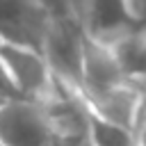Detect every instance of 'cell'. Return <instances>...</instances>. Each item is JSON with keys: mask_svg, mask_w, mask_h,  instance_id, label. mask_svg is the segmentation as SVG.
Listing matches in <instances>:
<instances>
[{"mask_svg": "<svg viewBox=\"0 0 146 146\" xmlns=\"http://www.w3.org/2000/svg\"><path fill=\"white\" fill-rule=\"evenodd\" d=\"M0 100H2V103H9V100H25V98H21V94H18V89H16V84H14L11 75H9V71H7V66L2 64V59H0Z\"/></svg>", "mask_w": 146, "mask_h": 146, "instance_id": "9", "label": "cell"}, {"mask_svg": "<svg viewBox=\"0 0 146 146\" xmlns=\"http://www.w3.org/2000/svg\"><path fill=\"white\" fill-rule=\"evenodd\" d=\"M80 146H94V144H91V141H89V139H84V141H82V144H80Z\"/></svg>", "mask_w": 146, "mask_h": 146, "instance_id": "12", "label": "cell"}, {"mask_svg": "<svg viewBox=\"0 0 146 146\" xmlns=\"http://www.w3.org/2000/svg\"><path fill=\"white\" fill-rule=\"evenodd\" d=\"M41 52L52 71V78L62 87L80 94L84 73V27H80L73 18L52 21Z\"/></svg>", "mask_w": 146, "mask_h": 146, "instance_id": "1", "label": "cell"}, {"mask_svg": "<svg viewBox=\"0 0 146 146\" xmlns=\"http://www.w3.org/2000/svg\"><path fill=\"white\" fill-rule=\"evenodd\" d=\"M2 146H50L52 125L46 110L34 100H9L0 105Z\"/></svg>", "mask_w": 146, "mask_h": 146, "instance_id": "3", "label": "cell"}, {"mask_svg": "<svg viewBox=\"0 0 146 146\" xmlns=\"http://www.w3.org/2000/svg\"><path fill=\"white\" fill-rule=\"evenodd\" d=\"M89 114L100 116L110 123H119L125 128H137V119H139V110H141V96L132 84H119L112 87L103 94H94V96H82Z\"/></svg>", "mask_w": 146, "mask_h": 146, "instance_id": "7", "label": "cell"}, {"mask_svg": "<svg viewBox=\"0 0 146 146\" xmlns=\"http://www.w3.org/2000/svg\"><path fill=\"white\" fill-rule=\"evenodd\" d=\"M125 5L130 9L132 18L146 25V0H125Z\"/></svg>", "mask_w": 146, "mask_h": 146, "instance_id": "11", "label": "cell"}, {"mask_svg": "<svg viewBox=\"0 0 146 146\" xmlns=\"http://www.w3.org/2000/svg\"><path fill=\"white\" fill-rule=\"evenodd\" d=\"M0 59L7 66L21 98L34 100V103L50 98L57 82H55L52 71L41 50L27 48V46H16V43H5L0 50Z\"/></svg>", "mask_w": 146, "mask_h": 146, "instance_id": "2", "label": "cell"}, {"mask_svg": "<svg viewBox=\"0 0 146 146\" xmlns=\"http://www.w3.org/2000/svg\"><path fill=\"white\" fill-rule=\"evenodd\" d=\"M0 105H2V100H0Z\"/></svg>", "mask_w": 146, "mask_h": 146, "instance_id": "14", "label": "cell"}, {"mask_svg": "<svg viewBox=\"0 0 146 146\" xmlns=\"http://www.w3.org/2000/svg\"><path fill=\"white\" fill-rule=\"evenodd\" d=\"M39 2L50 14L52 21H57V18H73V0H39Z\"/></svg>", "mask_w": 146, "mask_h": 146, "instance_id": "10", "label": "cell"}, {"mask_svg": "<svg viewBox=\"0 0 146 146\" xmlns=\"http://www.w3.org/2000/svg\"><path fill=\"white\" fill-rule=\"evenodd\" d=\"M125 82H130V80L123 75L112 48L103 41L91 39L84 32V73H82L80 96L103 94V91L125 84Z\"/></svg>", "mask_w": 146, "mask_h": 146, "instance_id": "5", "label": "cell"}, {"mask_svg": "<svg viewBox=\"0 0 146 146\" xmlns=\"http://www.w3.org/2000/svg\"><path fill=\"white\" fill-rule=\"evenodd\" d=\"M89 141L94 146H139V137L132 128L110 123L89 114Z\"/></svg>", "mask_w": 146, "mask_h": 146, "instance_id": "8", "label": "cell"}, {"mask_svg": "<svg viewBox=\"0 0 146 146\" xmlns=\"http://www.w3.org/2000/svg\"><path fill=\"white\" fill-rule=\"evenodd\" d=\"M139 27H144V23L132 18L125 0H87L84 32L91 39L112 43Z\"/></svg>", "mask_w": 146, "mask_h": 146, "instance_id": "6", "label": "cell"}, {"mask_svg": "<svg viewBox=\"0 0 146 146\" xmlns=\"http://www.w3.org/2000/svg\"><path fill=\"white\" fill-rule=\"evenodd\" d=\"M2 46H5V39H2V34H0V50H2Z\"/></svg>", "mask_w": 146, "mask_h": 146, "instance_id": "13", "label": "cell"}, {"mask_svg": "<svg viewBox=\"0 0 146 146\" xmlns=\"http://www.w3.org/2000/svg\"><path fill=\"white\" fill-rule=\"evenodd\" d=\"M0 146H2V144H0Z\"/></svg>", "mask_w": 146, "mask_h": 146, "instance_id": "15", "label": "cell"}, {"mask_svg": "<svg viewBox=\"0 0 146 146\" xmlns=\"http://www.w3.org/2000/svg\"><path fill=\"white\" fill-rule=\"evenodd\" d=\"M52 18L39 0H0V34L5 43L41 50Z\"/></svg>", "mask_w": 146, "mask_h": 146, "instance_id": "4", "label": "cell"}]
</instances>
